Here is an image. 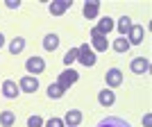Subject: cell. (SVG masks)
<instances>
[{"instance_id": "6da1fadb", "label": "cell", "mask_w": 152, "mask_h": 127, "mask_svg": "<svg viewBox=\"0 0 152 127\" xmlns=\"http://www.w3.org/2000/svg\"><path fill=\"white\" fill-rule=\"evenodd\" d=\"M77 61L82 64V66H86V68L95 64V52L89 48V43H84V45L77 48Z\"/></svg>"}, {"instance_id": "7a4b0ae2", "label": "cell", "mask_w": 152, "mask_h": 127, "mask_svg": "<svg viewBox=\"0 0 152 127\" xmlns=\"http://www.w3.org/2000/svg\"><path fill=\"white\" fill-rule=\"evenodd\" d=\"M77 77H80V73H77V70H73V68H66V70L61 73V75H59L57 84L61 86L64 91H66V89L70 86V84H75V82H77Z\"/></svg>"}, {"instance_id": "3957f363", "label": "cell", "mask_w": 152, "mask_h": 127, "mask_svg": "<svg viewBox=\"0 0 152 127\" xmlns=\"http://www.w3.org/2000/svg\"><path fill=\"white\" fill-rule=\"evenodd\" d=\"M91 43H93V50H98V52H107V48H109L107 36H102L95 27L91 30Z\"/></svg>"}, {"instance_id": "277c9868", "label": "cell", "mask_w": 152, "mask_h": 127, "mask_svg": "<svg viewBox=\"0 0 152 127\" xmlns=\"http://www.w3.org/2000/svg\"><path fill=\"white\" fill-rule=\"evenodd\" d=\"M25 68H27V73H32V75H39V73H43V70H45V61L34 55V57H30L25 61Z\"/></svg>"}, {"instance_id": "5b68a950", "label": "cell", "mask_w": 152, "mask_h": 127, "mask_svg": "<svg viewBox=\"0 0 152 127\" xmlns=\"http://www.w3.org/2000/svg\"><path fill=\"white\" fill-rule=\"evenodd\" d=\"M143 36H145L143 25H132V30L127 32V41H129V45H139V43H143Z\"/></svg>"}, {"instance_id": "8992f818", "label": "cell", "mask_w": 152, "mask_h": 127, "mask_svg": "<svg viewBox=\"0 0 152 127\" xmlns=\"http://www.w3.org/2000/svg\"><path fill=\"white\" fill-rule=\"evenodd\" d=\"M18 89H20V91H25V93H34V91L39 89V80H37V77H32V75L20 77Z\"/></svg>"}, {"instance_id": "52a82bcc", "label": "cell", "mask_w": 152, "mask_h": 127, "mask_svg": "<svg viewBox=\"0 0 152 127\" xmlns=\"http://www.w3.org/2000/svg\"><path fill=\"white\" fill-rule=\"evenodd\" d=\"M104 80H107V86H121L123 84V73L118 68H109L107 73H104Z\"/></svg>"}, {"instance_id": "ba28073f", "label": "cell", "mask_w": 152, "mask_h": 127, "mask_svg": "<svg viewBox=\"0 0 152 127\" xmlns=\"http://www.w3.org/2000/svg\"><path fill=\"white\" fill-rule=\"evenodd\" d=\"M129 68H132V73H136V75H143V73H148V68H150V61H148L145 57H134L132 64H129Z\"/></svg>"}, {"instance_id": "9c48e42d", "label": "cell", "mask_w": 152, "mask_h": 127, "mask_svg": "<svg viewBox=\"0 0 152 127\" xmlns=\"http://www.w3.org/2000/svg\"><path fill=\"white\" fill-rule=\"evenodd\" d=\"M98 12H100V0H89V2H84L82 14L86 16V18H95Z\"/></svg>"}, {"instance_id": "30bf717a", "label": "cell", "mask_w": 152, "mask_h": 127, "mask_svg": "<svg viewBox=\"0 0 152 127\" xmlns=\"http://www.w3.org/2000/svg\"><path fill=\"white\" fill-rule=\"evenodd\" d=\"M98 102H100L102 107H111V104L116 102L114 91H111V89H102L100 93H98Z\"/></svg>"}, {"instance_id": "8fae6325", "label": "cell", "mask_w": 152, "mask_h": 127, "mask_svg": "<svg viewBox=\"0 0 152 127\" xmlns=\"http://www.w3.org/2000/svg\"><path fill=\"white\" fill-rule=\"evenodd\" d=\"M68 7H70V0H55V2H50V14L52 16H61Z\"/></svg>"}, {"instance_id": "7c38bea8", "label": "cell", "mask_w": 152, "mask_h": 127, "mask_svg": "<svg viewBox=\"0 0 152 127\" xmlns=\"http://www.w3.org/2000/svg\"><path fill=\"white\" fill-rule=\"evenodd\" d=\"M64 123H68L70 127H77L80 123H82V111H80V109H70V111H66Z\"/></svg>"}, {"instance_id": "4fadbf2b", "label": "cell", "mask_w": 152, "mask_h": 127, "mask_svg": "<svg viewBox=\"0 0 152 127\" xmlns=\"http://www.w3.org/2000/svg\"><path fill=\"white\" fill-rule=\"evenodd\" d=\"M2 93H5V98H16L18 95V84L14 80H5L2 82Z\"/></svg>"}, {"instance_id": "5bb4252c", "label": "cell", "mask_w": 152, "mask_h": 127, "mask_svg": "<svg viewBox=\"0 0 152 127\" xmlns=\"http://www.w3.org/2000/svg\"><path fill=\"white\" fill-rule=\"evenodd\" d=\"M98 127H129V123H125L123 118H116V116H111V118H104V120L98 123Z\"/></svg>"}, {"instance_id": "9a60e30c", "label": "cell", "mask_w": 152, "mask_h": 127, "mask_svg": "<svg viewBox=\"0 0 152 127\" xmlns=\"http://www.w3.org/2000/svg\"><path fill=\"white\" fill-rule=\"evenodd\" d=\"M95 30L100 32L102 36H107L109 32L114 30V20L109 18V16H104V18H100V23H98V27H95Z\"/></svg>"}, {"instance_id": "2e32d148", "label": "cell", "mask_w": 152, "mask_h": 127, "mask_svg": "<svg viewBox=\"0 0 152 127\" xmlns=\"http://www.w3.org/2000/svg\"><path fill=\"white\" fill-rule=\"evenodd\" d=\"M43 48L48 52H55L59 48V36L57 34H45V39H43Z\"/></svg>"}, {"instance_id": "e0dca14e", "label": "cell", "mask_w": 152, "mask_h": 127, "mask_svg": "<svg viewBox=\"0 0 152 127\" xmlns=\"http://www.w3.org/2000/svg\"><path fill=\"white\" fill-rule=\"evenodd\" d=\"M132 25H134V23H132V18H129V16H123V18L118 20V25H114V27H116L118 32H121V36H127V32L132 30Z\"/></svg>"}, {"instance_id": "ac0fdd59", "label": "cell", "mask_w": 152, "mask_h": 127, "mask_svg": "<svg viewBox=\"0 0 152 127\" xmlns=\"http://www.w3.org/2000/svg\"><path fill=\"white\" fill-rule=\"evenodd\" d=\"M23 48H25V39H23V36H16L12 43H9V52H12V55L23 52Z\"/></svg>"}, {"instance_id": "d6986e66", "label": "cell", "mask_w": 152, "mask_h": 127, "mask_svg": "<svg viewBox=\"0 0 152 127\" xmlns=\"http://www.w3.org/2000/svg\"><path fill=\"white\" fill-rule=\"evenodd\" d=\"M14 120H16L14 111H2V114H0V125H2V127H12Z\"/></svg>"}, {"instance_id": "ffe728a7", "label": "cell", "mask_w": 152, "mask_h": 127, "mask_svg": "<svg viewBox=\"0 0 152 127\" xmlns=\"http://www.w3.org/2000/svg\"><path fill=\"white\" fill-rule=\"evenodd\" d=\"M64 93H66V91H64V89H61V86H59L57 82H55V84H50V86H48V95H50L52 100H59V98H61Z\"/></svg>"}, {"instance_id": "44dd1931", "label": "cell", "mask_w": 152, "mask_h": 127, "mask_svg": "<svg viewBox=\"0 0 152 127\" xmlns=\"http://www.w3.org/2000/svg\"><path fill=\"white\" fill-rule=\"evenodd\" d=\"M114 50L116 52H127L129 50V41H127V36H121L114 41Z\"/></svg>"}, {"instance_id": "7402d4cb", "label": "cell", "mask_w": 152, "mask_h": 127, "mask_svg": "<svg viewBox=\"0 0 152 127\" xmlns=\"http://www.w3.org/2000/svg\"><path fill=\"white\" fill-rule=\"evenodd\" d=\"M75 59H77V48H70V50L64 55V64H66V66H70Z\"/></svg>"}, {"instance_id": "603a6c76", "label": "cell", "mask_w": 152, "mask_h": 127, "mask_svg": "<svg viewBox=\"0 0 152 127\" xmlns=\"http://www.w3.org/2000/svg\"><path fill=\"white\" fill-rule=\"evenodd\" d=\"M43 120H41V116H30L27 118V127H41Z\"/></svg>"}, {"instance_id": "cb8c5ba5", "label": "cell", "mask_w": 152, "mask_h": 127, "mask_svg": "<svg viewBox=\"0 0 152 127\" xmlns=\"http://www.w3.org/2000/svg\"><path fill=\"white\" fill-rule=\"evenodd\" d=\"M45 127H64V120L61 118H50V120L45 123Z\"/></svg>"}, {"instance_id": "d4e9b609", "label": "cell", "mask_w": 152, "mask_h": 127, "mask_svg": "<svg viewBox=\"0 0 152 127\" xmlns=\"http://www.w3.org/2000/svg\"><path fill=\"white\" fill-rule=\"evenodd\" d=\"M5 2H7V7H9V9H18V7H20L18 0H5Z\"/></svg>"}, {"instance_id": "484cf974", "label": "cell", "mask_w": 152, "mask_h": 127, "mask_svg": "<svg viewBox=\"0 0 152 127\" xmlns=\"http://www.w3.org/2000/svg\"><path fill=\"white\" fill-rule=\"evenodd\" d=\"M143 125H145V127H150V125H152V116H150V114L143 116Z\"/></svg>"}, {"instance_id": "4316f807", "label": "cell", "mask_w": 152, "mask_h": 127, "mask_svg": "<svg viewBox=\"0 0 152 127\" xmlns=\"http://www.w3.org/2000/svg\"><path fill=\"white\" fill-rule=\"evenodd\" d=\"M2 45H5V36H2V34H0V48H2Z\"/></svg>"}]
</instances>
